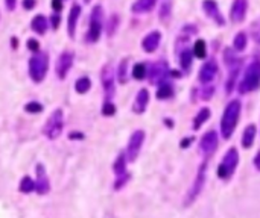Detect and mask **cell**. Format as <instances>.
Masks as SVG:
<instances>
[{
	"label": "cell",
	"instance_id": "cell-8",
	"mask_svg": "<svg viewBox=\"0 0 260 218\" xmlns=\"http://www.w3.org/2000/svg\"><path fill=\"white\" fill-rule=\"evenodd\" d=\"M100 80H102L107 100H111L113 96H114V93H116V88H114V72H113L111 64L104 65L102 72H100Z\"/></svg>",
	"mask_w": 260,
	"mask_h": 218
},
{
	"label": "cell",
	"instance_id": "cell-5",
	"mask_svg": "<svg viewBox=\"0 0 260 218\" xmlns=\"http://www.w3.org/2000/svg\"><path fill=\"white\" fill-rule=\"evenodd\" d=\"M102 23H104V9L100 5H96L93 8L92 18H90V29L87 33V41L88 43H96L102 32Z\"/></svg>",
	"mask_w": 260,
	"mask_h": 218
},
{
	"label": "cell",
	"instance_id": "cell-13",
	"mask_svg": "<svg viewBox=\"0 0 260 218\" xmlns=\"http://www.w3.org/2000/svg\"><path fill=\"white\" fill-rule=\"evenodd\" d=\"M218 76V65L214 61H209L202 65L199 70V80L201 84H211Z\"/></svg>",
	"mask_w": 260,
	"mask_h": 218
},
{
	"label": "cell",
	"instance_id": "cell-12",
	"mask_svg": "<svg viewBox=\"0 0 260 218\" xmlns=\"http://www.w3.org/2000/svg\"><path fill=\"white\" fill-rule=\"evenodd\" d=\"M202 8H204L206 14L216 23L218 26H224L225 25V20H224V15L219 11V6L218 3L214 2V0H204V3H202Z\"/></svg>",
	"mask_w": 260,
	"mask_h": 218
},
{
	"label": "cell",
	"instance_id": "cell-33",
	"mask_svg": "<svg viewBox=\"0 0 260 218\" xmlns=\"http://www.w3.org/2000/svg\"><path fill=\"white\" fill-rule=\"evenodd\" d=\"M117 25H119V18H117V15H113V17H110V20H108V28H107V33L111 37V35H114V32H116V29H117Z\"/></svg>",
	"mask_w": 260,
	"mask_h": 218
},
{
	"label": "cell",
	"instance_id": "cell-20",
	"mask_svg": "<svg viewBox=\"0 0 260 218\" xmlns=\"http://www.w3.org/2000/svg\"><path fill=\"white\" fill-rule=\"evenodd\" d=\"M157 0H137L132 6V13L135 14H145V13H149V11L155 6Z\"/></svg>",
	"mask_w": 260,
	"mask_h": 218
},
{
	"label": "cell",
	"instance_id": "cell-14",
	"mask_svg": "<svg viewBox=\"0 0 260 218\" xmlns=\"http://www.w3.org/2000/svg\"><path fill=\"white\" fill-rule=\"evenodd\" d=\"M35 173H37V180H35V191L38 194H46L50 188L49 185V177L46 174V170H44L43 164H38L35 167Z\"/></svg>",
	"mask_w": 260,
	"mask_h": 218
},
{
	"label": "cell",
	"instance_id": "cell-18",
	"mask_svg": "<svg viewBox=\"0 0 260 218\" xmlns=\"http://www.w3.org/2000/svg\"><path fill=\"white\" fill-rule=\"evenodd\" d=\"M79 15H81V6L78 3H73V6L70 8L69 20H67V32H69V37H72V38L76 33V23H78Z\"/></svg>",
	"mask_w": 260,
	"mask_h": 218
},
{
	"label": "cell",
	"instance_id": "cell-25",
	"mask_svg": "<svg viewBox=\"0 0 260 218\" xmlns=\"http://www.w3.org/2000/svg\"><path fill=\"white\" fill-rule=\"evenodd\" d=\"M90 87H92V80H90L88 77H79L76 80V84H75V89H76V93L79 94H85L87 91L90 89Z\"/></svg>",
	"mask_w": 260,
	"mask_h": 218
},
{
	"label": "cell",
	"instance_id": "cell-40",
	"mask_svg": "<svg viewBox=\"0 0 260 218\" xmlns=\"http://www.w3.org/2000/svg\"><path fill=\"white\" fill-rule=\"evenodd\" d=\"M52 8L55 13H60L63 9V0H52Z\"/></svg>",
	"mask_w": 260,
	"mask_h": 218
},
{
	"label": "cell",
	"instance_id": "cell-1",
	"mask_svg": "<svg viewBox=\"0 0 260 218\" xmlns=\"http://www.w3.org/2000/svg\"><path fill=\"white\" fill-rule=\"evenodd\" d=\"M241 116V102L239 100H231L225 111L222 114V120H221V133L224 136V140H230L231 135L237 126V120Z\"/></svg>",
	"mask_w": 260,
	"mask_h": 218
},
{
	"label": "cell",
	"instance_id": "cell-36",
	"mask_svg": "<svg viewBox=\"0 0 260 218\" xmlns=\"http://www.w3.org/2000/svg\"><path fill=\"white\" fill-rule=\"evenodd\" d=\"M25 109H26L28 112H31V114H37V112H41V111H43V106L40 105V103H37V102H29L28 105L25 106Z\"/></svg>",
	"mask_w": 260,
	"mask_h": 218
},
{
	"label": "cell",
	"instance_id": "cell-7",
	"mask_svg": "<svg viewBox=\"0 0 260 218\" xmlns=\"http://www.w3.org/2000/svg\"><path fill=\"white\" fill-rule=\"evenodd\" d=\"M206 167L207 164L204 162L201 167H199V171H198V174H196V179L194 182V185H192L190 191L187 192V197L184 200V204H190V203H194V200L199 196L202 188H204V182H206Z\"/></svg>",
	"mask_w": 260,
	"mask_h": 218
},
{
	"label": "cell",
	"instance_id": "cell-47",
	"mask_svg": "<svg viewBox=\"0 0 260 218\" xmlns=\"http://www.w3.org/2000/svg\"><path fill=\"white\" fill-rule=\"evenodd\" d=\"M84 2H85V3H88V2H92V0H84Z\"/></svg>",
	"mask_w": 260,
	"mask_h": 218
},
{
	"label": "cell",
	"instance_id": "cell-41",
	"mask_svg": "<svg viewBox=\"0 0 260 218\" xmlns=\"http://www.w3.org/2000/svg\"><path fill=\"white\" fill-rule=\"evenodd\" d=\"M37 0H23V8L25 9H32L33 6H35Z\"/></svg>",
	"mask_w": 260,
	"mask_h": 218
},
{
	"label": "cell",
	"instance_id": "cell-16",
	"mask_svg": "<svg viewBox=\"0 0 260 218\" xmlns=\"http://www.w3.org/2000/svg\"><path fill=\"white\" fill-rule=\"evenodd\" d=\"M160 41H162V33L158 32V30H154V32L148 33V35H146V37L143 38V41H142V47H143L145 52L152 53V52L157 50V47H158V44H160Z\"/></svg>",
	"mask_w": 260,
	"mask_h": 218
},
{
	"label": "cell",
	"instance_id": "cell-35",
	"mask_svg": "<svg viewBox=\"0 0 260 218\" xmlns=\"http://www.w3.org/2000/svg\"><path fill=\"white\" fill-rule=\"evenodd\" d=\"M169 15H171V2H164L162 5V9H160V18L167 20Z\"/></svg>",
	"mask_w": 260,
	"mask_h": 218
},
{
	"label": "cell",
	"instance_id": "cell-39",
	"mask_svg": "<svg viewBox=\"0 0 260 218\" xmlns=\"http://www.w3.org/2000/svg\"><path fill=\"white\" fill-rule=\"evenodd\" d=\"M28 47H29V50H32V52H38L40 43H38L37 40H29V41H28Z\"/></svg>",
	"mask_w": 260,
	"mask_h": 218
},
{
	"label": "cell",
	"instance_id": "cell-9",
	"mask_svg": "<svg viewBox=\"0 0 260 218\" xmlns=\"http://www.w3.org/2000/svg\"><path fill=\"white\" fill-rule=\"evenodd\" d=\"M145 141V132L143 131H135L131 138H130V143H128V148H127V159L128 160H135L140 153V148H142V144Z\"/></svg>",
	"mask_w": 260,
	"mask_h": 218
},
{
	"label": "cell",
	"instance_id": "cell-22",
	"mask_svg": "<svg viewBox=\"0 0 260 218\" xmlns=\"http://www.w3.org/2000/svg\"><path fill=\"white\" fill-rule=\"evenodd\" d=\"M256 132H257V129H256L254 124H250V126H246V128H245L244 136H242V145H244L245 148H248V147L253 145L254 138H256Z\"/></svg>",
	"mask_w": 260,
	"mask_h": 218
},
{
	"label": "cell",
	"instance_id": "cell-11",
	"mask_svg": "<svg viewBox=\"0 0 260 218\" xmlns=\"http://www.w3.org/2000/svg\"><path fill=\"white\" fill-rule=\"evenodd\" d=\"M216 147H218V133L214 131H209L201 140V145H199L201 152L206 156H210L214 150H216Z\"/></svg>",
	"mask_w": 260,
	"mask_h": 218
},
{
	"label": "cell",
	"instance_id": "cell-34",
	"mask_svg": "<svg viewBox=\"0 0 260 218\" xmlns=\"http://www.w3.org/2000/svg\"><path fill=\"white\" fill-rule=\"evenodd\" d=\"M251 35H253L254 41L260 43V18L253 23V26H251Z\"/></svg>",
	"mask_w": 260,
	"mask_h": 218
},
{
	"label": "cell",
	"instance_id": "cell-19",
	"mask_svg": "<svg viewBox=\"0 0 260 218\" xmlns=\"http://www.w3.org/2000/svg\"><path fill=\"white\" fill-rule=\"evenodd\" d=\"M148 102H149V93L148 89H140L137 93V97H135V102L132 105V111L135 114H143L146 106H148Z\"/></svg>",
	"mask_w": 260,
	"mask_h": 218
},
{
	"label": "cell",
	"instance_id": "cell-17",
	"mask_svg": "<svg viewBox=\"0 0 260 218\" xmlns=\"http://www.w3.org/2000/svg\"><path fill=\"white\" fill-rule=\"evenodd\" d=\"M169 70H167V65L166 62H157L151 67V73H149V77H151V82L154 84H162L164 82V79L167 76Z\"/></svg>",
	"mask_w": 260,
	"mask_h": 218
},
{
	"label": "cell",
	"instance_id": "cell-37",
	"mask_svg": "<svg viewBox=\"0 0 260 218\" xmlns=\"http://www.w3.org/2000/svg\"><path fill=\"white\" fill-rule=\"evenodd\" d=\"M114 112H116V106L113 105L110 100H107V102L104 103L102 114H104V116H114Z\"/></svg>",
	"mask_w": 260,
	"mask_h": 218
},
{
	"label": "cell",
	"instance_id": "cell-21",
	"mask_svg": "<svg viewBox=\"0 0 260 218\" xmlns=\"http://www.w3.org/2000/svg\"><path fill=\"white\" fill-rule=\"evenodd\" d=\"M32 30L40 33V35H43V33H46L48 28H49V20L44 17V15H37L35 18L32 20Z\"/></svg>",
	"mask_w": 260,
	"mask_h": 218
},
{
	"label": "cell",
	"instance_id": "cell-6",
	"mask_svg": "<svg viewBox=\"0 0 260 218\" xmlns=\"http://www.w3.org/2000/svg\"><path fill=\"white\" fill-rule=\"evenodd\" d=\"M237 162H239V153L236 148H230L218 167V176L221 179H230L237 167Z\"/></svg>",
	"mask_w": 260,
	"mask_h": 218
},
{
	"label": "cell",
	"instance_id": "cell-2",
	"mask_svg": "<svg viewBox=\"0 0 260 218\" xmlns=\"http://www.w3.org/2000/svg\"><path fill=\"white\" fill-rule=\"evenodd\" d=\"M260 87V62L259 61H253L250 65L246 67L244 79L239 84V93L245 94V93H251V91L257 89Z\"/></svg>",
	"mask_w": 260,
	"mask_h": 218
},
{
	"label": "cell",
	"instance_id": "cell-42",
	"mask_svg": "<svg viewBox=\"0 0 260 218\" xmlns=\"http://www.w3.org/2000/svg\"><path fill=\"white\" fill-rule=\"evenodd\" d=\"M16 3H17V0H6V8L9 11H14L16 9Z\"/></svg>",
	"mask_w": 260,
	"mask_h": 218
},
{
	"label": "cell",
	"instance_id": "cell-3",
	"mask_svg": "<svg viewBox=\"0 0 260 218\" xmlns=\"http://www.w3.org/2000/svg\"><path fill=\"white\" fill-rule=\"evenodd\" d=\"M48 65H49V58L46 53H38L33 55L29 59V74L33 82H43V79L46 77L48 73Z\"/></svg>",
	"mask_w": 260,
	"mask_h": 218
},
{
	"label": "cell",
	"instance_id": "cell-32",
	"mask_svg": "<svg viewBox=\"0 0 260 218\" xmlns=\"http://www.w3.org/2000/svg\"><path fill=\"white\" fill-rule=\"evenodd\" d=\"M127 65H128V59H123L119 65V80L120 84H127Z\"/></svg>",
	"mask_w": 260,
	"mask_h": 218
},
{
	"label": "cell",
	"instance_id": "cell-43",
	"mask_svg": "<svg viewBox=\"0 0 260 218\" xmlns=\"http://www.w3.org/2000/svg\"><path fill=\"white\" fill-rule=\"evenodd\" d=\"M69 138H70V140H75V138H84V135H81V132H75V133L72 132V135L69 136Z\"/></svg>",
	"mask_w": 260,
	"mask_h": 218
},
{
	"label": "cell",
	"instance_id": "cell-27",
	"mask_svg": "<svg viewBox=\"0 0 260 218\" xmlns=\"http://www.w3.org/2000/svg\"><path fill=\"white\" fill-rule=\"evenodd\" d=\"M18 189L21 192H25V194H29L32 191H35V182H33L29 176H25L23 179H21V182H20Z\"/></svg>",
	"mask_w": 260,
	"mask_h": 218
},
{
	"label": "cell",
	"instance_id": "cell-46",
	"mask_svg": "<svg viewBox=\"0 0 260 218\" xmlns=\"http://www.w3.org/2000/svg\"><path fill=\"white\" fill-rule=\"evenodd\" d=\"M58 17H53V28H58Z\"/></svg>",
	"mask_w": 260,
	"mask_h": 218
},
{
	"label": "cell",
	"instance_id": "cell-24",
	"mask_svg": "<svg viewBox=\"0 0 260 218\" xmlns=\"http://www.w3.org/2000/svg\"><path fill=\"white\" fill-rule=\"evenodd\" d=\"M209 117H210V111H209V108H202L199 112H198V116L195 117V123H194V129L195 131H198L202 124H204L207 120H209Z\"/></svg>",
	"mask_w": 260,
	"mask_h": 218
},
{
	"label": "cell",
	"instance_id": "cell-29",
	"mask_svg": "<svg viewBox=\"0 0 260 218\" xmlns=\"http://www.w3.org/2000/svg\"><path fill=\"white\" fill-rule=\"evenodd\" d=\"M194 53L196 58H206L207 55V49H206V41L204 40H196L195 45H194Z\"/></svg>",
	"mask_w": 260,
	"mask_h": 218
},
{
	"label": "cell",
	"instance_id": "cell-23",
	"mask_svg": "<svg viewBox=\"0 0 260 218\" xmlns=\"http://www.w3.org/2000/svg\"><path fill=\"white\" fill-rule=\"evenodd\" d=\"M174 96V88L171 84H167V82H162L160 87H158V91H157V97L163 100V99H169V97H172Z\"/></svg>",
	"mask_w": 260,
	"mask_h": 218
},
{
	"label": "cell",
	"instance_id": "cell-10",
	"mask_svg": "<svg viewBox=\"0 0 260 218\" xmlns=\"http://www.w3.org/2000/svg\"><path fill=\"white\" fill-rule=\"evenodd\" d=\"M73 65V53L70 52H63L60 55L58 61H56V76H58L60 79H64L67 76V73H69L70 67Z\"/></svg>",
	"mask_w": 260,
	"mask_h": 218
},
{
	"label": "cell",
	"instance_id": "cell-38",
	"mask_svg": "<svg viewBox=\"0 0 260 218\" xmlns=\"http://www.w3.org/2000/svg\"><path fill=\"white\" fill-rule=\"evenodd\" d=\"M128 179H130V174H127V173H123V174L117 176V180H116V183H114V189H120V188L125 187V183L128 182Z\"/></svg>",
	"mask_w": 260,
	"mask_h": 218
},
{
	"label": "cell",
	"instance_id": "cell-15",
	"mask_svg": "<svg viewBox=\"0 0 260 218\" xmlns=\"http://www.w3.org/2000/svg\"><path fill=\"white\" fill-rule=\"evenodd\" d=\"M246 8H248V2L246 0H234L231 11H230V18L233 23H241L244 21L245 15H246Z\"/></svg>",
	"mask_w": 260,
	"mask_h": 218
},
{
	"label": "cell",
	"instance_id": "cell-44",
	"mask_svg": "<svg viewBox=\"0 0 260 218\" xmlns=\"http://www.w3.org/2000/svg\"><path fill=\"white\" fill-rule=\"evenodd\" d=\"M254 165L257 167V170H260V152L256 155V158H254Z\"/></svg>",
	"mask_w": 260,
	"mask_h": 218
},
{
	"label": "cell",
	"instance_id": "cell-31",
	"mask_svg": "<svg viewBox=\"0 0 260 218\" xmlns=\"http://www.w3.org/2000/svg\"><path fill=\"white\" fill-rule=\"evenodd\" d=\"M132 76L134 79H145L146 77V65L145 64H135L134 68H132Z\"/></svg>",
	"mask_w": 260,
	"mask_h": 218
},
{
	"label": "cell",
	"instance_id": "cell-30",
	"mask_svg": "<svg viewBox=\"0 0 260 218\" xmlns=\"http://www.w3.org/2000/svg\"><path fill=\"white\" fill-rule=\"evenodd\" d=\"M179 64L184 68V70H189L192 65V55L189 50H183L181 55H179Z\"/></svg>",
	"mask_w": 260,
	"mask_h": 218
},
{
	"label": "cell",
	"instance_id": "cell-28",
	"mask_svg": "<svg viewBox=\"0 0 260 218\" xmlns=\"http://www.w3.org/2000/svg\"><path fill=\"white\" fill-rule=\"evenodd\" d=\"M246 41H248V38H246V35H245L244 32L236 33L234 41H233V47H234V50H237V52L244 50V49L246 47Z\"/></svg>",
	"mask_w": 260,
	"mask_h": 218
},
{
	"label": "cell",
	"instance_id": "cell-45",
	"mask_svg": "<svg viewBox=\"0 0 260 218\" xmlns=\"http://www.w3.org/2000/svg\"><path fill=\"white\" fill-rule=\"evenodd\" d=\"M192 143V138H186V140H183L181 141V147L183 148H186V147H189V144Z\"/></svg>",
	"mask_w": 260,
	"mask_h": 218
},
{
	"label": "cell",
	"instance_id": "cell-4",
	"mask_svg": "<svg viewBox=\"0 0 260 218\" xmlns=\"http://www.w3.org/2000/svg\"><path fill=\"white\" fill-rule=\"evenodd\" d=\"M64 128V114L61 109H55L52 116L48 118L46 124L43 128V133L49 140H56L61 135Z\"/></svg>",
	"mask_w": 260,
	"mask_h": 218
},
{
	"label": "cell",
	"instance_id": "cell-26",
	"mask_svg": "<svg viewBox=\"0 0 260 218\" xmlns=\"http://www.w3.org/2000/svg\"><path fill=\"white\" fill-rule=\"evenodd\" d=\"M114 173L117 174V176H120V174H123V173H127V155L125 153H120L119 156H117V159H116V162H114Z\"/></svg>",
	"mask_w": 260,
	"mask_h": 218
}]
</instances>
